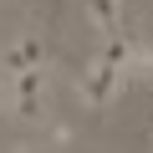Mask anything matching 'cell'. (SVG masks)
<instances>
[{
    "instance_id": "cell-4",
    "label": "cell",
    "mask_w": 153,
    "mask_h": 153,
    "mask_svg": "<svg viewBox=\"0 0 153 153\" xmlns=\"http://www.w3.org/2000/svg\"><path fill=\"white\" fill-rule=\"evenodd\" d=\"M128 51H133V41H128V36H117V31H102V46H97V61H107V66H117V71H123Z\"/></svg>"
},
{
    "instance_id": "cell-2",
    "label": "cell",
    "mask_w": 153,
    "mask_h": 153,
    "mask_svg": "<svg viewBox=\"0 0 153 153\" xmlns=\"http://www.w3.org/2000/svg\"><path fill=\"white\" fill-rule=\"evenodd\" d=\"M26 66H46V41H41L36 31L16 36V41L5 46V56H0V71H5V76H16V71H26Z\"/></svg>"
},
{
    "instance_id": "cell-3",
    "label": "cell",
    "mask_w": 153,
    "mask_h": 153,
    "mask_svg": "<svg viewBox=\"0 0 153 153\" xmlns=\"http://www.w3.org/2000/svg\"><path fill=\"white\" fill-rule=\"evenodd\" d=\"M87 21H92L97 31H117V21H123V0H87Z\"/></svg>"
},
{
    "instance_id": "cell-1",
    "label": "cell",
    "mask_w": 153,
    "mask_h": 153,
    "mask_svg": "<svg viewBox=\"0 0 153 153\" xmlns=\"http://www.w3.org/2000/svg\"><path fill=\"white\" fill-rule=\"evenodd\" d=\"M117 87H123V71H117V66H107V61H92V66L82 71V102H87V107L112 102V97H117Z\"/></svg>"
},
{
    "instance_id": "cell-6",
    "label": "cell",
    "mask_w": 153,
    "mask_h": 153,
    "mask_svg": "<svg viewBox=\"0 0 153 153\" xmlns=\"http://www.w3.org/2000/svg\"><path fill=\"white\" fill-rule=\"evenodd\" d=\"M46 138H51V143H61V148H66V143H71V128H66V123H51V128H46Z\"/></svg>"
},
{
    "instance_id": "cell-5",
    "label": "cell",
    "mask_w": 153,
    "mask_h": 153,
    "mask_svg": "<svg viewBox=\"0 0 153 153\" xmlns=\"http://www.w3.org/2000/svg\"><path fill=\"white\" fill-rule=\"evenodd\" d=\"M123 76H153V46L133 41V51H128V61H123Z\"/></svg>"
},
{
    "instance_id": "cell-7",
    "label": "cell",
    "mask_w": 153,
    "mask_h": 153,
    "mask_svg": "<svg viewBox=\"0 0 153 153\" xmlns=\"http://www.w3.org/2000/svg\"><path fill=\"white\" fill-rule=\"evenodd\" d=\"M5 102H10V87H5V76H0V112H5Z\"/></svg>"
},
{
    "instance_id": "cell-8",
    "label": "cell",
    "mask_w": 153,
    "mask_h": 153,
    "mask_svg": "<svg viewBox=\"0 0 153 153\" xmlns=\"http://www.w3.org/2000/svg\"><path fill=\"white\" fill-rule=\"evenodd\" d=\"M148 143H153V133H148Z\"/></svg>"
}]
</instances>
